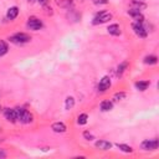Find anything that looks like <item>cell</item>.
Segmentation results:
<instances>
[{
	"label": "cell",
	"mask_w": 159,
	"mask_h": 159,
	"mask_svg": "<svg viewBox=\"0 0 159 159\" xmlns=\"http://www.w3.org/2000/svg\"><path fill=\"white\" fill-rule=\"evenodd\" d=\"M9 40H10V42L16 43V45H24V43H27L31 40V37L25 32H17V34L10 36Z\"/></svg>",
	"instance_id": "cell-1"
},
{
	"label": "cell",
	"mask_w": 159,
	"mask_h": 159,
	"mask_svg": "<svg viewBox=\"0 0 159 159\" xmlns=\"http://www.w3.org/2000/svg\"><path fill=\"white\" fill-rule=\"evenodd\" d=\"M16 111V117H17V120L21 122V123H30L32 120V116L29 111H26L25 108H15Z\"/></svg>",
	"instance_id": "cell-2"
},
{
	"label": "cell",
	"mask_w": 159,
	"mask_h": 159,
	"mask_svg": "<svg viewBox=\"0 0 159 159\" xmlns=\"http://www.w3.org/2000/svg\"><path fill=\"white\" fill-rule=\"evenodd\" d=\"M112 19V14L111 12H107V11H101V12H98L94 17H93V21H92V24L93 25H99V24H104V22H107L108 20H111Z\"/></svg>",
	"instance_id": "cell-3"
},
{
	"label": "cell",
	"mask_w": 159,
	"mask_h": 159,
	"mask_svg": "<svg viewBox=\"0 0 159 159\" xmlns=\"http://www.w3.org/2000/svg\"><path fill=\"white\" fill-rule=\"evenodd\" d=\"M132 27H133V31L135 32L137 36H139V37H142V39H145V37H147L148 30H145L143 22H135V21H134V22L132 24Z\"/></svg>",
	"instance_id": "cell-4"
},
{
	"label": "cell",
	"mask_w": 159,
	"mask_h": 159,
	"mask_svg": "<svg viewBox=\"0 0 159 159\" xmlns=\"http://www.w3.org/2000/svg\"><path fill=\"white\" fill-rule=\"evenodd\" d=\"M158 139H145L142 142V149L144 150H155L158 149Z\"/></svg>",
	"instance_id": "cell-5"
},
{
	"label": "cell",
	"mask_w": 159,
	"mask_h": 159,
	"mask_svg": "<svg viewBox=\"0 0 159 159\" xmlns=\"http://www.w3.org/2000/svg\"><path fill=\"white\" fill-rule=\"evenodd\" d=\"M43 25H42V21L40 20V19H37V17H30L29 20H27V27L30 29V30H34V31H37V30H40L41 27H42Z\"/></svg>",
	"instance_id": "cell-6"
},
{
	"label": "cell",
	"mask_w": 159,
	"mask_h": 159,
	"mask_svg": "<svg viewBox=\"0 0 159 159\" xmlns=\"http://www.w3.org/2000/svg\"><path fill=\"white\" fill-rule=\"evenodd\" d=\"M109 87H111V78H109L108 76L102 77V80H101L99 83H98V91H99V92H106Z\"/></svg>",
	"instance_id": "cell-7"
},
{
	"label": "cell",
	"mask_w": 159,
	"mask_h": 159,
	"mask_svg": "<svg viewBox=\"0 0 159 159\" xmlns=\"http://www.w3.org/2000/svg\"><path fill=\"white\" fill-rule=\"evenodd\" d=\"M4 116H5V118H6L9 122H11V123H15V122L17 120L16 111L12 109V108H5V109H4Z\"/></svg>",
	"instance_id": "cell-8"
},
{
	"label": "cell",
	"mask_w": 159,
	"mask_h": 159,
	"mask_svg": "<svg viewBox=\"0 0 159 159\" xmlns=\"http://www.w3.org/2000/svg\"><path fill=\"white\" fill-rule=\"evenodd\" d=\"M128 14L133 17V20L135 22H144V16L140 14V11H138L135 9H130V10H128Z\"/></svg>",
	"instance_id": "cell-9"
},
{
	"label": "cell",
	"mask_w": 159,
	"mask_h": 159,
	"mask_svg": "<svg viewBox=\"0 0 159 159\" xmlns=\"http://www.w3.org/2000/svg\"><path fill=\"white\" fill-rule=\"evenodd\" d=\"M96 147H97L98 149H102V150H108V149L112 148V143L108 142V140L102 139V140H97V142H96Z\"/></svg>",
	"instance_id": "cell-10"
},
{
	"label": "cell",
	"mask_w": 159,
	"mask_h": 159,
	"mask_svg": "<svg viewBox=\"0 0 159 159\" xmlns=\"http://www.w3.org/2000/svg\"><path fill=\"white\" fill-rule=\"evenodd\" d=\"M51 129L55 133H63V132H66V125L62 122H56L51 125Z\"/></svg>",
	"instance_id": "cell-11"
},
{
	"label": "cell",
	"mask_w": 159,
	"mask_h": 159,
	"mask_svg": "<svg viewBox=\"0 0 159 159\" xmlns=\"http://www.w3.org/2000/svg\"><path fill=\"white\" fill-rule=\"evenodd\" d=\"M17 15H19V7H17V6H12V7H10V9L7 10V12H6V17H7L9 20H14V19H16Z\"/></svg>",
	"instance_id": "cell-12"
},
{
	"label": "cell",
	"mask_w": 159,
	"mask_h": 159,
	"mask_svg": "<svg viewBox=\"0 0 159 159\" xmlns=\"http://www.w3.org/2000/svg\"><path fill=\"white\" fill-rule=\"evenodd\" d=\"M107 30H108V32H109L111 35H113V36L120 35V27H119L118 24H112V25H109Z\"/></svg>",
	"instance_id": "cell-13"
},
{
	"label": "cell",
	"mask_w": 159,
	"mask_h": 159,
	"mask_svg": "<svg viewBox=\"0 0 159 159\" xmlns=\"http://www.w3.org/2000/svg\"><path fill=\"white\" fill-rule=\"evenodd\" d=\"M149 84H150V83H149L148 81H138V82H135V83H134L135 88H137L138 91H142V92H143V91H145V89L149 87Z\"/></svg>",
	"instance_id": "cell-14"
},
{
	"label": "cell",
	"mask_w": 159,
	"mask_h": 159,
	"mask_svg": "<svg viewBox=\"0 0 159 159\" xmlns=\"http://www.w3.org/2000/svg\"><path fill=\"white\" fill-rule=\"evenodd\" d=\"M113 108V103L111 101H102L101 102V111L103 112H108Z\"/></svg>",
	"instance_id": "cell-15"
},
{
	"label": "cell",
	"mask_w": 159,
	"mask_h": 159,
	"mask_svg": "<svg viewBox=\"0 0 159 159\" xmlns=\"http://www.w3.org/2000/svg\"><path fill=\"white\" fill-rule=\"evenodd\" d=\"M145 7H147V5L144 2H142V1H138V0H133L132 1V9H135L138 11H140V10H143Z\"/></svg>",
	"instance_id": "cell-16"
},
{
	"label": "cell",
	"mask_w": 159,
	"mask_h": 159,
	"mask_svg": "<svg viewBox=\"0 0 159 159\" xmlns=\"http://www.w3.org/2000/svg\"><path fill=\"white\" fill-rule=\"evenodd\" d=\"M157 62H158V57L155 55H149L144 57V63L147 65H155Z\"/></svg>",
	"instance_id": "cell-17"
},
{
	"label": "cell",
	"mask_w": 159,
	"mask_h": 159,
	"mask_svg": "<svg viewBox=\"0 0 159 159\" xmlns=\"http://www.w3.org/2000/svg\"><path fill=\"white\" fill-rule=\"evenodd\" d=\"M87 119H88V116H87L86 113H81V114L78 116V118H77V123L81 124V125H83V124L87 123Z\"/></svg>",
	"instance_id": "cell-18"
},
{
	"label": "cell",
	"mask_w": 159,
	"mask_h": 159,
	"mask_svg": "<svg viewBox=\"0 0 159 159\" xmlns=\"http://www.w3.org/2000/svg\"><path fill=\"white\" fill-rule=\"evenodd\" d=\"M7 51H9V47H7L6 42H5V41H2V40H0V56H2V55H5V53H7Z\"/></svg>",
	"instance_id": "cell-19"
},
{
	"label": "cell",
	"mask_w": 159,
	"mask_h": 159,
	"mask_svg": "<svg viewBox=\"0 0 159 159\" xmlns=\"http://www.w3.org/2000/svg\"><path fill=\"white\" fill-rule=\"evenodd\" d=\"M75 104V98L73 97H67L66 98V102H65V108L66 109H71Z\"/></svg>",
	"instance_id": "cell-20"
},
{
	"label": "cell",
	"mask_w": 159,
	"mask_h": 159,
	"mask_svg": "<svg viewBox=\"0 0 159 159\" xmlns=\"http://www.w3.org/2000/svg\"><path fill=\"white\" fill-rule=\"evenodd\" d=\"M117 147H118V149H120L122 152H124V153H132L133 152V149L129 147V145H127V144H117Z\"/></svg>",
	"instance_id": "cell-21"
},
{
	"label": "cell",
	"mask_w": 159,
	"mask_h": 159,
	"mask_svg": "<svg viewBox=\"0 0 159 159\" xmlns=\"http://www.w3.org/2000/svg\"><path fill=\"white\" fill-rule=\"evenodd\" d=\"M128 67V62L127 61H124V62H122L119 66H118V70H117V73L118 75H122L124 71H125V68Z\"/></svg>",
	"instance_id": "cell-22"
},
{
	"label": "cell",
	"mask_w": 159,
	"mask_h": 159,
	"mask_svg": "<svg viewBox=\"0 0 159 159\" xmlns=\"http://www.w3.org/2000/svg\"><path fill=\"white\" fill-rule=\"evenodd\" d=\"M124 97H125V93H124V92H119V93H116V94L113 96V99H114V101H122Z\"/></svg>",
	"instance_id": "cell-23"
},
{
	"label": "cell",
	"mask_w": 159,
	"mask_h": 159,
	"mask_svg": "<svg viewBox=\"0 0 159 159\" xmlns=\"http://www.w3.org/2000/svg\"><path fill=\"white\" fill-rule=\"evenodd\" d=\"M83 137H84L87 140H92V139H93V135H92L89 132H87V130H86V132H83Z\"/></svg>",
	"instance_id": "cell-24"
},
{
	"label": "cell",
	"mask_w": 159,
	"mask_h": 159,
	"mask_svg": "<svg viewBox=\"0 0 159 159\" xmlns=\"http://www.w3.org/2000/svg\"><path fill=\"white\" fill-rule=\"evenodd\" d=\"M96 5H106L108 4V0H92Z\"/></svg>",
	"instance_id": "cell-25"
},
{
	"label": "cell",
	"mask_w": 159,
	"mask_h": 159,
	"mask_svg": "<svg viewBox=\"0 0 159 159\" xmlns=\"http://www.w3.org/2000/svg\"><path fill=\"white\" fill-rule=\"evenodd\" d=\"M2 158H6V153L2 149H0V159H2Z\"/></svg>",
	"instance_id": "cell-26"
},
{
	"label": "cell",
	"mask_w": 159,
	"mask_h": 159,
	"mask_svg": "<svg viewBox=\"0 0 159 159\" xmlns=\"http://www.w3.org/2000/svg\"><path fill=\"white\" fill-rule=\"evenodd\" d=\"M37 1H39V2H40V4H42V5H43V4H46V2H47V0H37Z\"/></svg>",
	"instance_id": "cell-27"
},
{
	"label": "cell",
	"mask_w": 159,
	"mask_h": 159,
	"mask_svg": "<svg viewBox=\"0 0 159 159\" xmlns=\"http://www.w3.org/2000/svg\"><path fill=\"white\" fill-rule=\"evenodd\" d=\"M1 111H2V107H1V106H0V112H1Z\"/></svg>",
	"instance_id": "cell-28"
},
{
	"label": "cell",
	"mask_w": 159,
	"mask_h": 159,
	"mask_svg": "<svg viewBox=\"0 0 159 159\" xmlns=\"http://www.w3.org/2000/svg\"><path fill=\"white\" fill-rule=\"evenodd\" d=\"M29 1H31V2H32V1H34V0H29Z\"/></svg>",
	"instance_id": "cell-29"
},
{
	"label": "cell",
	"mask_w": 159,
	"mask_h": 159,
	"mask_svg": "<svg viewBox=\"0 0 159 159\" xmlns=\"http://www.w3.org/2000/svg\"><path fill=\"white\" fill-rule=\"evenodd\" d=\"M0 129H1V128H0Z\"/></svg>",
	"instance_id": "cell-30"
}]
</instances>
